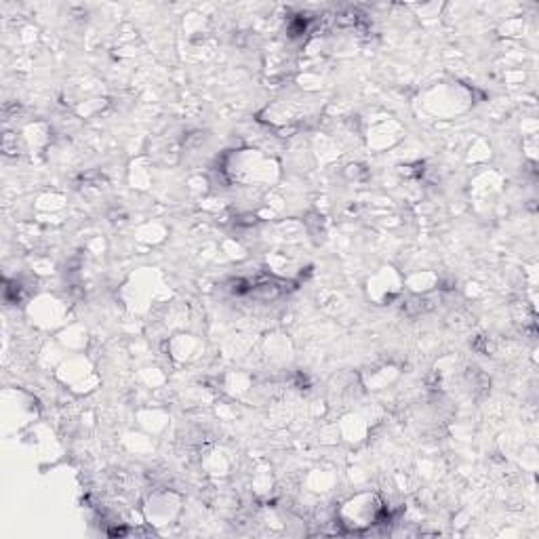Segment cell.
Masks as SVG:
<instances>
[{
  "label": "cell",
  "mask_w": 539,
  "mask_h": 539,
  "mask_svg": "<svg viewBox=\"0 0 539 539\" xmlns=\"http://www.w3.org/2000/svg\"><path fill=\"white\" fill-rule=\"evenodd\" d=\"M379 516H382V502H379L377 495L373 493L356 495L348 499V502L342 506V510H339L342 525L354 533H361L377 525Z\"/></svg>",
  "instance_id": "1"
}]
</instances>
